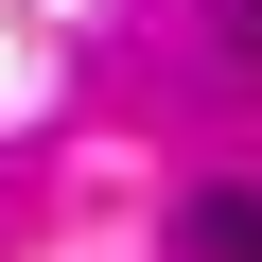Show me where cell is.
<instances>
[{"label": "cell", "instance_id": "6da1fadb", "mask_svg": "<svg viewBox=\"0 0 262 262\" xmlns=\"http://www.w3.org/2000/svg\"><path fill=\"white\" fill-rule=\"evenodd\" d=\"M192 262H262V192H192Z\"/></svg>", "mask_w": 262, "mask_h": 262}]
</instances>
